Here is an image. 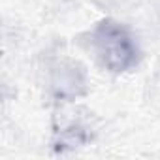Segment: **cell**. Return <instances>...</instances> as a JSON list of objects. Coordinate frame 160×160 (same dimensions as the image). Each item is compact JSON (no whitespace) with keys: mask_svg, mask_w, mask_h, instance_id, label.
<instances>
[{"mask_svg":"<svg viewBox=\"0 0 160 160\" xmlns=\"http://www.w3.org/2000/svg\"><path fill=\"white\" fill-rule=\"evenodd\" d=\"M92 43L102 62L111 70H122L134 60V47L130 38L117 27H102L96 32Z\"/></svg>","mask_w":160,"mask_h":160,"instance_id":"cell-1","label":"cell"},{"mask_svg":"<svg viewBox=\"0 0 160 160\" xmlns=\"http://www.w3.org/2000/svg\"><path fill=\"white\" fill-rule=\"evenodd\" d=\"M53 87L60 96H75L83 89V75L75 66L62 64L53 73Z\"/></svg>","mask_w":160,"mask_h":160,"instance_id":"cell-2","label":"cell"}]
</instances>
